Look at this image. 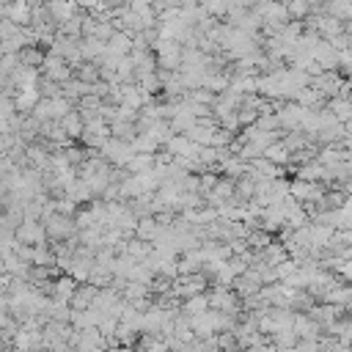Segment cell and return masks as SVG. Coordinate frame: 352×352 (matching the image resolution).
Masks as SVG:
<instances>
[{"label":"cell","mask_w":352,"mask_h":352,"mask_svg":"<svg viewBox=\"0 0 352 352\" xmlns=\"http://www.w3.org/2000/svg\"><path fill=\"white\" fill-rule=\"evenodd\" d=\"M160 226H157V220H154V214L151 217H140L138 220V226H135V239H140V242H154L157 236H160Z\"/></svg>","instance_id":"cell-6"},{"label":"cell","mask_w":352,"mask_h":352,"mask_svg":"<svg viewBox=\"0 0 352 352\" xmlns=\"http://www.w3.org/2000/svg\"><path fill=\"white\" fill-rule=\"evenodd\" d=\"M19 66L22 69H30V72H41V66H44V58H47V50H41L38 44H28V47H22L19 50Z\"/></svg>","instance_id":"cell-3"},{"label":"cell","mask_w":352,"mask_h":352,"mask_svg":"<svg viewBox=\"0 0 352 352\" xmlns=\"http://www.w3.org/2000/svg\"><path fill=\"white\" fill-rule=\"evenodd\" d=\"M41 74H44V80H47V82L63 85V82H69V80L74 77V69H72V66H69L63 58H58V55L47 52V58H44V66H41Z\"/></svg>","instance_id":"cell-2"},{"label":"cell","mask_w":352,"mask_h":352,"mask_svg":"<svg viewBox=\"0 0 352 352\" xmlns=\"http://www.w3.org/2000/svg\"><path fill=\"white\" fill-rule=\"evenodd\" d=\"M96 286H91V283H77V289H74V294H72V300H69V308L72 311H88L91 305H94V300H96Z\"/></svg>","instance_id":"cell-4"},{"label":"cell","mask_w":352,"mask_h":352,"mask_svg":"<svg viewBox=\"0 0 352 352\" xmlns=\"http://www.w3.org/2000/svg\"><path fill=\"white\" fill-rule=\"evenodd\" d=\"M58 126L66 132V138H69V140H80V138H82V132H85V121H82L80 110H72L66 118H60V121H58Z\"/></svg>","instance_id":"cell-5"},{"label":"cell","mask_w":352,"mask_h":352,"mask_svg":"<svg viewBox=\"0 0 352 352\" xmlns=\"http://www.w3.org/2000/svg\"><path fill=\"white\" fill-rule=\"evenodd\" d=\"M14 239L16 245L22 248H38V245H47V234H44V226L41 220H19V226L14 228Z\"/></svg>","instance_id":"cell-1"},{"label":"cell","mask_w":352,"mask_h":352,"mask_svg":"<svg viewBox=\"0 0 352 352\" xmlns=\"http://www.w3.org/2000/svg\"><path fill=\"white\" fill-rule=\"evenodd\" d=\"M0 352H6V338L0 336Z\"/></svg>","instance_id":"cell-7"}]
</instances>
